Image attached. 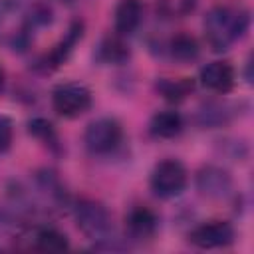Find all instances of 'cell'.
I'll return each mask as SVG.
<instances>
[{"mask_svg": "<svg viewBox=\"0 0 254 254\" xmlns=\"http://www.w3.org/2000/svg\"><path fill=\"white\" fill-rule=\"evenodd\" d=\"M14 139V125L12 119L6 115H0V153L8 151Z\"/></svg>", "mask_w": 254, "mask_h": 254, "instance_id": "d6986e66", "label": "cell"}, {"mask_svg": "<svg viewBox=\"0 0 254 254\" xmlns=\"http://www.w3.org/2000/svg\"><path fill=\"white\" fill-rule=\"evenodd\" d=\"M75 222L87 238L103 240L111 234V214L101 202L81 200L75 206Z\"/></svg>", "mask_w": 254, "mask_h": 254, "instance_id": "277c9868", "label": "cell"}, {"mask_svg": "<svg viewBox=\"0 0 254 254\" xmlns=\"http://www.w3.org/2000/svg\"><path fill=\"white\" fill-rule=\"evenodd\" d=\"M121 125L111 119V117H101V119H95L87 125L85 129V147L95 153V155H105L109 151H113L119 141H121Z\"/></svg>", "mask_w": 254, "mask_h": 254, "instance_id": "8992f818", "label": "cell"}, {"mask_svg": "<svg viewBox=\"0 0 254 254\" xmlns=\"http://www.w3.org/2000/svg\"><path fill=\"white\" fill-rule=\"evenodd\" d=\"M169 48H171V56L177 62H183V64L196 60L198 58V52H200L198 42L192 36H189V34H177L171 40V46Z\"/></svg>", "mask_w": 254, "mask_h": 254, "instance_id": "2e32d148", "label": "cell"}, {"mask_svg": "<svg viewBox=\"0 0 254 254\" xmlns=\"http://www.w3.org/2000/svg\"><path fill=\"white\" fill-rule=\"evenodd\" d=\"M143 18V2L141 0H119L115 8V30L119 36L133 34Z\"/></svg>", "mask_w": 254, "mask_h": 254, "instance_id": "30bf717a", "label": "cell"}, {"mask_svg": "<svg viewBox=\"0 0 254 254\" xmlns=\"http://www.w3.org/2000/svg\"><path fill=\"white\" fill-rule=\"evenodd\" d=\"M52 105L62 117H77L91 107V91L81 83H62L52 93Z\"/></svg>", "mask_w": 254, "mask_h": 254, "instance_id": "5b68a950", "label": "cell"}, {"mask_svg": "<svg viewBox=\"0 0 254 254\" xmlns=\"http://www.w3.org/2000/svg\"><path fill=\"white\" fill-rule=\"evenodd\" d=\"M200 83L216 93H226L234 85V69L228 62H212L200 69Z\"/></svg>", "mask_w": 254, "mask_h": 254, "instance_id": "9c48e42d", "label": "cell"}, {"mask_svg": "<svg viewBox=\"0 0 254 254\" xmlns=\"http://www.w3.org/2000/svg\"><path fill=\"white\" fill-rule=\"evenodd\" d=\"M248 12L228 6H214L204 18L206 42L214 52H224L248 28Z\"/></svg>", "mask_w": 254, "mask_h": 254, "instance_id": "6da1fadb", "label": "cell"}, {"mask_svg": "<svg viewBox=\"0 0 254 254\" xmlns=\"http://www.w3.org/2000/svg\"><path fill=\"white\" fill-rule=\"evenodd\" d=\"M183 129V117L177 113V111H157L153 117H151V123H149V131L151 135L159 137V139H171L175 135H179Z\"/></svg>", "mask_w": 254, "mask_h": 254, "instance_id": "7c38bea8", "label": "cell"}, {"mask_svg": "<svg viewBox=\"0 0 254 254\" xmlns=\"http://www.w3.org/2000/svg\"><path fill=\"white\" fill-rule=\"evenodd\" d=\"M67 246L65 234L56 228H42L34 236V248L40 252H64Z\"/></svg>", "mask_w": 254, "mask_h": 254, "instance_id": "9a60e30c", "label": "cell"}, {"mask_svg": "<svg viewBox=\"0 0 254 254\" xmlns=\"http://www.w3.org/2000/svg\"><path fill=\"white\" fill-rule=\"evenodd\" d=\"M189 240L198 248H222L234 240V228L224 220H210L190 230Z\"/></svg>", "mask_w": 254, "mask_h": 254, "instance_id": "52a82bcc", "label": "cell"}, {"mask_svg": "<svg viewBox=\"0 0 254 254\" xmlns=\"http://www.w3.org/2000/svg\"><path fill=\"white\" fill-rule=\"evenodd\" d=\"M125 224L133 238H151L157 230V216L147 206H135L129 210Z\"/></svg>", "mask_w": 254, "mask_h": 254, "instance_id": "8fae6325", "label": "cell"}, {"mask_svg": "<svg viewBox=\"0 0 254 254\" xmlns=\"http://www.w3.org/2000/svg\"><path fill=\"white\" fill-rule=\"evenodd\" d=\"M226 115H228L226 105L212 103V101L202 105V109L198 111V119H200L202 125H220V123L226 121Z\"/></svg>", "mask_w": 254, "mask_h": 254, "instance_id": "ac0fdd59", "label": "cell"}, {"mask_svg": "<svg viewBox=\"0 0 254 254\" xmlns=\"http://www.w3.org/2000/svg\"><path fill=\"white\" fill-rule=\"evenodd\" d=\"M187 187V169L175 159H165L151 173V189L161 198L179 196Z\"/></svg>", "mask_w": 254, "mask_h": 254, "instance_id": "3957f363", "label": "cell"}, {"mask_svg": "<svg viewBox=\"0 0 254 254\" xmlns=\"http://www.w3.org/2000/svg\"><path fill=\"white\" fill-rule=\"evenodd\" d=\"M192 87H194V83L189 77H181V79H159V83H157L159 93L165 99H169V101H181V99H185L192 91Z\"/></svg>", "mask_w": 254, "mask_h": 254, "instance_id": "e0dca14e", "label": "cell"}, {"mask_svg": "<svg viewBox=\"0 0 254 254\" xmlns=\"http://www.w3.org/2000/svg\"><path fill=\"white\" fill-rule=\"evenodd\" d=\"M95 58L103 64H121L129 58V48L117 36H109V38L101 40V44L97 46Z\"/></svg>", "mask_w": 254, "mask_h": 254, "instance_id": "5bb4252c", "label": "cell"}, {"mask_svg": "<svg viewBox=\"0 0 254 254\" xmlns=\"http://www.w3.org/2000/svg\"><path fill=\"white\" fill-rule=\"evenodd\" d=\"M8 230H10V218L6 216L4 210H0V238H4L8 234Z\"/></svg>", "mask_w": 254, "mask_h": 254, "instance_id": "44dd1931", "label": "cell"}, {"mask_svg": "<svg viewBox=\"0 0 254 254\" xmlns=\"http://www.w3.org/2000/svg\"><path fill=\"white\" fill-rule=\"evenodd\" d=\"M64 2H71V0H64Z\"/></svg>", "mask_w": 254, "mask_h": 254, "instance_id": "603a6c76", "label": "cell"}, {"mask_svg": "<svg viewBox=\"0 0 254 254\" xmlns=\"http://www.w3.org/2000/svg\"><path fill=\"white\" fill-rule=\"evenodd\" d=\"M2 85H4V71H2V67H0V89H2Z\"/></svg>", "mask_w": 254, "mask_h": 254, "instance_id": "7402d4cb", "label": "cell"}, {"mask_svg": "<svg viewBox=\"0 0 254 254\" xmlns=\"http://www.w3.org/2000/svg\"><path fill=\"white\" fill-rule=\"evenodd\" d=\"M196 187H198L200 194H204L208 198H224L232 189V179L220 167L208 165V167H202L198 171Z\"/></svg>", "mask_w": 254, "mask_h": 254, "instance_id": "ba28073f", "label": "cell"}, {"mask_svg": "<svg viewBox=\"0 0 254 254\" xmlns=\"http://www.w3.org/2000/svg\"><path fill=\"white\" fill-rule=\"evenodd\" d=\"M81 34H83V26H81V22H73L71 24V28H69V32H67V36L50 52V56H46V64L50 62L52 64V67H58L60 64H64L65 60H67V56L71 54V50H73V46L77 44V40L81 38Z\"/></svg>", "mask_w": 254, "mask_h": 254, "instance_id": "4fadbf2b", "label": "cell"}, {"mask_svg": "<svg viewBox=\"0 0 254 254\" xmlns=\"http://www.w3.org/2000/svg\"><path fill=\"white\" fill-rule=\"evenodd\" d=\"M28 129H30L32 135L42 137V139H46V141H52V139H54V129H52V125H50L48 121H44V119H32V121L28 123Z\"/></svg>", "mask_w": 254, "mask_h": 254, "instance_id": "ffe728a7", "label": "cell"}, {"mask_svg": "<svg viewBox=\"0 0 254 254\" xmlns=\"http://www.w3.org/2000/svg\"><path fill=\"white\" fill-rule=\"evenodd\" d=\"M30 14H24L16 2H2L0 4V38L8 42L14 50H24L30 38L32 28Z\"/></svg>", "mask_w": 254, "mask_h": 254, "instance_id": "7a4b0ae2", "label": "cell"}]
</instances>
